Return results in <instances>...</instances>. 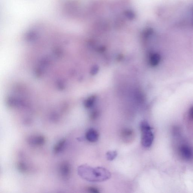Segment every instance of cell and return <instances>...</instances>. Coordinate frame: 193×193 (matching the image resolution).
Masks as SVG:
<instances>
[{"label": "cell", "instance_id": "cell-1", "mask_svg": "<svg viewBox=\"0 0 193 193\" xmlns=\"http://www.w3.org/2000/svg\"><path fill=\"white\" fill-rule=\"evenodd\" d=\"M78 172L83 179L93 182L107 180L111 176V172L105 168L100 167L93 168L87 165L79 167Z\"/></svg>", "mask_w": 193, "mask_h": 193}, {"label": "cell", "instance_id": "cell-2", "mask_svg": "<svg viewBox=\"0 0 193 193\" xmlns=\"http://www.w3.org/2000/svg\"><path fill=\"white\" fill-rule=\"evenodd\" d=\"M141 132V145L145 148H150L151 146L154 139L152 128L149 123L146 121H143L140 123Z\"/></svg>", "mask_w": 193, "mask_h": 193}, {"label": "cell", "instance_id": "cell-3", "mask_svg": "<svg viewBox=\"0 0 193 193\" xmlns=\"http://www.w3.org/2000/svg\"><path fill=\"white\" fill-rule=\"evenodd\" d=\"M180 154L183 158L186 160H190L193 158V150L186 145H182L180 149Z\"/></svg>", "mask_w": 193, "mask_h": 193}, {"label": "cell", "instance_id": "cell-4", "mask_svg": "<svg viewBox=\"0 0 193 193\" xmlns=\"http://www.w3.org/2000/svg\"><path fill=\"white\" fill-rule=\"evenodd\" d=\"M59 171L62 177L66 179H68L71 174L70 165L67 161H63L60 165Z\"/></svg>", "mask_w": 193, "mask_h": 193}, {"label": "cell", "instance_id": "cell-5", "mask_svg": "<svg viewBox=\"0 0 193 193\" xmlns=\"http://www.w3.org/2000/svg\"><path fill=\"white\" fill-rule=\"evenodd\" d=\"M86 138L91 142H95L98 140L99 134L96 130L93 128L90 129L86 132Z\"/></svg>", "mask_w": 193, "mask_h": 193}, {"label": "cell", "instance_id": "cell-6", "mask_svg": "<svg viewBox=\"0 0 193 193\" xmlns=\"http://www.w3.org/2000/svg\"><path fill=\"white\" fill-rule=\"evenodd\" d=\"M45 137L42 135L32 137L29 139V142L30 144L38 146L43 145L45 143Z\"/></svg>", "mask_w": 193, "mask_h": 193}, {"label": "cell", "instance_id": "cell-7", "mask_svg": "<svg viewBox=\"0 0 193 193\" xmlns=\"http://www.w3.org/2000/svg\"><path fill=\"white\" fill-rule=\"evenodd\" d=\"M66 143L65 139H62L59 141L57 144L55 145L53 148V151L55 154H58L63 150Z\"/></svg>", "mask_w": 193, "mask_h": 193}, {"label": "cell", "instance_id": "cell-8", "mask_svg": "<svg viewBox=\"0 0 193 193\" xmlns=\"http://www.w3.org/2000/svg\"><path fill=\"white\" fill-rule=\"evenodd\" d=\"M161 57L160 55L156 53L152 54L150 57V63L152 66H156L159 63Z\"/></svg>", "mask_w": 193, "mask_h": 193}, {"label": "cell", "instance_id": "cell-9", "mask_svg": "<svg viewBox=\"0 0 193 193\" xmlns=\"http://www.w3.org/2000/svg\"><path fill=\"white\" fill-rule=\"evenodd\" d=\"M117 152L116 151H109L106 154V159L109 161H113L117 155Z\"/></svg>", "mask_w": 193, "mask_h": 193}, {"label": "cell", "instance_id": "cell-10", "mask_svg": "<svg viewBox=\"0 0 193 193\" xmlns=\"http://www.w3.org/2000/svg\"><path fill=\"white\" fill-rule=\"evenodd\" d=\"M133 135V131L129 129H125L123 130L122 135L124 139H129Z\"/></svg>", "mask_w": 193, "mask_h": 193}, {"label": "cell", "instance_id": "cell-11", "mask_svg": "<svg viewBox=\"0 0 193 193\" xmlns=\"http://www.w3.org/2000/svg\"><path fill=\"white\" fill-rule=\"evenodd\" d=\"M18 168L20 172H24L27 170V167L23 163L20 162L18 163Z\"/></svg>", "mask_w": 193, "mask_h": 193}, {"label": "cell", "instance_id": "cell-12", "mask_svg": "<svg viewBox=\"0 0 193 193\" xmlns=\"http://www.w3.org/2000/svg\"><path fill=\"white\" fill-rule=\"evenodd\" d=\"M88 190L89 192L93 193H98L99 191L98 189L93 187H90L88 188Z\"/></svg>", "mask_w": 193, "mask_h": 193}, {"label": "cell", "instance_id": "cell-13", "mask_svg": "<svg viewBox=\"0 0 193 193\" xmlns=\"http://www.w3.org/2000/svg\"><path fill=\"white\" fill-rule=\"evenodd\" d=\"M190 114L191 116H192V117L193 118V107L192 108V109H191L190 110Z\"/></svg>", "mask_w": 193, "mask_h": 193}]
</instances>
